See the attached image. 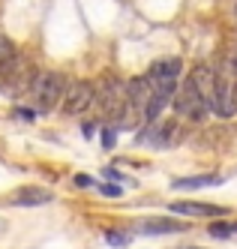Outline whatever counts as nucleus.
<instances>
[{
	"label": "nucleus",
	"mask_w": 237,
	"mask_h": 249,
	"mask_svg": "<svg viewBox=\"0 0 237 249\" xmlns=\"http://www.w3.org/2000/svg\"><path fill=\"white\" fill-rule=\"evenodd\" d=\"M183 249H198V246H183Z\"/></svg>",
	"instance_id": "20"
},
{
	"label": "nucleus",
	"mask_w": 237,
	"mask_h": 249,
	"mask_svg": "<svg viewBox=\"0 0 237 249\" xmlns=\"http://www.w3.org/2000/svg\"><path fill=\"white\" fill-rule=\"evenodd\" d=\"M90 183H93V177H87V174H75V186H90Z\"/></svg>",
	"instance_id": "16"
},
{
	"label": "nucleus",
	"mask_w": 237,
	"mask_h": 249,
	"mask_svg": "<svg viewBox=\"0 0 237 249\" xmlns=\"http://www.w3.org/2000/svg\"><path fill=\"white\" fill-rule=\"evenodd\" d=\"M138 231L141 234H177V231H189L186 222H180V219H162V216H147V219H141L138 222Z\"/></svg>",
	"instance_id": "8"
},
{
	"label": "nucleus",
	"mask_w": 237,
	"mask_h": 249,
	"mask_svg": "<svg viewBox=\"0 0 237 249\" xmlns=\"http://www.w3.org/2000/svg\"><path fill=\"white\" fill-rule=\"evenodd\" d=\"M174 93H177V78H171V81H153V90H150L147 102H144V108H141V120L147 123V126H153V123L162 117V111L174 102Z\"/></svg>",
	"instance_id": "4"
},
{
	"label": "nucleus",
	"mask_w": 237,
	"mask_h": 249,
	"mask_svg": "<svg viewBox=\"0 0 237 249\" xmlns=\"http://www.w3.org/2000/svg\"><path fill=\"white\" fill-rule=\"evenodd\" d=\"M3 84H6V93H9V96H18V93L30 90L33 72H30V69H27L21 60H12V63L3 69Z\"/></svg>",
	"instance_id": "6"
},
{
	"label": "nucleus",
	"mask_w": 237,
	"mask_h": 249,
	"mask_svg": "<svg viewBox=\"0 0 237 249\" xmlns=\"http://www.w3.org/2000/svg\"><path fill=\"white\" fill-rule=\"evenodd\" d=\"M228 66H231V72L237 75V48H234V54H231V63H228Z\"/></svg>",
	"instance_id": "19"
},
{
	"label": "nucleus",
	"mask_w": 237,
	"mask_h": 249,
	"mask_svg": "<svg viewBox=\"0 0 237 249\" xmlns=\"http://www.w3.org/2000/svg\"><path fill=\"white\" fill-rule=\"evenodd\" d=\"M180 72H183V60H180V57H162V60H156L147 69V78L150 81H171Z\"/></svg>",
	"instance_id": "10"
},
{
	"label": "nucleus",
	"mask_w": 237,
	"mask_h": 249,
	"mask_svg": "<svg viewBox=\"0 0 237 249\" xmlns=\"http://www.w3.org/2000/svg\"><path fill=\"white\" fill-rule=\"evenodd\" d=\"M213 114L216 117H234L237 114V84L231 78V66L228 69H216V87H213Z\"/></svg>",
	"instance_id": "3"
},
{
	"label": "nucleus",
	"mask_w": 237,
	"mask_h": 249,
	"mask_svg": "<svg viewBox=\"0 0 237 249\" xmlns=\"http://www.w3.org/2000/svg\"><path fill=\"white\" fill-rule=\"evenodd\" d=\"M171 213L192 216V219H219V216H225V207H219V204H201V201H174Z\"/></svg>",
	"instance_id": "7"
},
{
	"label": "nucleus",
	"mask_w": 237,
	"mask_h": 249,
	"mask_svg": "<svg viewBox=\"0 0 237 249\" xmlns=\"http://www.w3.org/2000/svg\"><path fill=\"white\" fill-rule=\"evenodd\" d=\"M63 93H66V78H63V72H54V69H42V72H36V75H33L30 96H33L36 108H39L42 114L57 108V105L63 102Z\"/></svg>",
	"instance_id": "1"
},
{
	"label": "nucleus",
	"mask_w": 237,
	"mask_h": 249,
	"mask_svg": "<svg viewBox=\"0 0 237 249\" xmlns=\"http://www.w3.org/2000/svg\"><path fill=\"white\" fill-rule=\"evenodd\" d=\"M114 141H117L114 129H102V147H105V150H111V147H114Z\"/></svg>",
	"instance_id": "15"
},
{
	"label": "nucleus",
	"mask_w": 237,
	"mask_h": 249,
	"mask_svg": "<svg viewBox=\"0 0 237 249\" xmlns=\"http://www.w3.org/2000/svg\"><path fill=\"white\" fill-rule=\"evenodd\" d=\"M54 198V195L48 192V189H39V186H24V189H18V192H12V204L15 207H39V204H48Z\"/></svg>",
	"instance_id": "9"
},
{
	"label": "nucleus",
	"mask_w": 237,
	"mask_h": 249,
	"mask_svg": "<svg viewBox=\"0 0 237 249\" xmlns=\"http://www.w3.org/2000/svg\"><path fill=\"white\" fill-rule=\"evenodd\" d=\"M207 234H210V237H216V240H225V237L237 234V222H216V219H210Z\"/></svg>",
	"instance_id": "12"
},
{
	"label": "nucleus",
	"mask_w": 237,
	"mask_h": 249,
	"mask_svg": "<svg viewBox=\"0 0 237 249\" xmlns=\"http://www.w3.org/2000/svg\"><path fill=\"white\" fill-rule=\"evenodd\" d=\"M93 102H96V84H90V81H75V84L66 87L60 105H63V114H81V111H87Z\"/></svg>",
	"instance_id": "5"
},
{
	"label": "nucleus",
	"mask_w": 237,
	"mask_h": 249,
	"mask_svg": "<svg viewBox=\"0 0 237 249\" xmlns=\"http://www.w3.org/2000/svg\"><path fill=\"white\" fill-rule=\"evenodd\" d=\"M105 240L111 243V246H126V243H129V234H120V231H108Z\"/></svg>",
	"instance_id": "14"
},
{
	"label": "nucleus",
	"mask_w": 237,
	"mask_h": 249,
	"mask_svg": "<svg viewBox=\"0 0 237 249\" xmlns=\"http://www.w3.org/2000/svg\"><path fill=\"white\" fill-rule=\"evenodd\" d=\"M12 60H15V45H12L9 36H3V33H0V72H3Z\"/></svg>",
	"instance_id": "13"
},
{
	"label": "nucleus",
	"mask_w": 237,
	"mask_h": 249,
	"mask_svg": "<svg viewBox=\"0 0 237 249\" xmlns=\"http://www.w3.org/2000/svg\"><path fill=\"white\" fill-rule=\"evenodd\" d=\"M18 114H21V117H24V120H33V117H36V114H33V111H30V108H18Z\"/></svg>",
	"instance_id": "18"
},
{
	"label": "nucleus",
	"mask_w": 237,
	"mask_h": 249,
	"mask_svg": "<svg viewBox=\"0 0 237 249\" xmlns=\"http://www.w3.org/2000/svg\"><path fill=\"white\" fill-rule=\"evenodd\" d=\"M99 189H102V192H105V195H114V198H117V195H120V192H123V189H120V186H99Z\"/></svg>",
	"instance_id": "17"
},
{
	"label": "nucleus",
	"mask_w": 237,
	"mask_h": 249,
	"mask_svg": "<svg viewBox=\"0 0 237 249\" xmlns=\"http://www.w3.org/2000/svg\"><path fill=\"white\" fill-rule=\"evenodd\" d=\"M219 177L216 174H198V177H180L174 180V189H198V186H216Z\"/></svg>",
	"instance_id": "11"
},
{
	"label": "nucleus",
	"mask_w": 237,
	"mask_h": 249,
	"mask_svg": "<svg viewBox=\"0 0 237 249\" xmlns=\"http://www.w3.org/2000/svg\"><path fill=\"white\" fill-rule=\"evenodd\" d=\"M174 108H177L180 117H186V120H192V123H204V120L210 117V111H213V108H210V102L195 90L189 78H186V84H177Z\"/></svg>",
	"instance_id": "2"
}]
</instances>
